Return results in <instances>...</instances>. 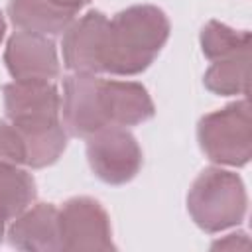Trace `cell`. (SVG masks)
Returning a JSON list of instances; mask_svg holds the SVG:
<instances>
[{
    "instance_id": "obj_11",
    "label": "cell",
    "mask_w": 252,
    "mask_h": 252,
    "mask_svg": "<svg viewBox=\"0 0 252 252\" xmlns=\"http://www.w3.org/2000/svg\"><path fill=\"white\" fill-rule=\"evenodd\" d=\"M8 242L12 248L28 252H57L61 250L59 238V209L51 203L30 205L20 213L10 228Z\"/></svg>"
},
{
    "instance_id": "obj_7",
    "label": "cell",
    "mask_w": 252,
    "mask_h": 252,
    "mask_svg": "<svg viewBox=\"0 0 252 252\" xmlns=\"http://www.w3.org/2000/svg\"><path fill=\"white\" fill-rule=\"evenodd\" d=\"M108 18L100 10H89L63 32V65L73 73H104Z\"/></svg>"
},
{
    "instance_id": "obj_12",
    "label": "cell",
    "mask_w": 252,
    "mask_h": 252,
    "mask_svg": "<svg viewBox=\"0 0 252 252\" xmlns=\"http://www.w3.org/2000/svg\"><path fill=\"white\" fill-rule=\"evenodd\" d=\"M8 16L20 32L41 35H59L73 22L77 12L51 0H10Z\"/></svg>"
},
{
    "instance_id": "obj_3",
    "label": "cell",
    "mask_w": 252,
    "mask_h": 252,
    "mask_svg": "<svg viewBox=\"0 0 252 252\" xmlns=\"http://www.w3.org/2000/svg\"><path fill=\"white\" fill-rule=\"evenodd\" d=\"M246 209L244 181L228 169H203L187 193V211L193 222L209 234L238 226L246 217Z\"/></svg>"
},
{
    "instance_id": "obj_2",
    "label": "cell",
    "mask_w": 252,
    "mask_h": 252,
    "mask_svg": "<svg viewBox=\"0 0 252 252\" xmlns=\"http://www.w3.org/2000/svg\"><path fill=\"white\" fill-rule=\"evenodd\" d=\"M165 12L152 4H136L108 20L104 73L132 77L144 73L169 39Z\"/></svg>"
},
{
    "instance_id": "obj_8",
    "label": "cell",
    "mask_w": 252,
    "mask_h": 252,
    "mask_svg": "<svg viewBox=\"0 0 252 252\" xmlns=\"http://www.w3.org/2000/svg\"><path fill=\"white\" fill-rule=\"evenodd\" d=\"M100 77L89 73H73L63 81V126L71 136L89 138L106 128L100 104Z\"/></svg>"
},
{
    "instance_id": "obj_4",
    "label": "cell",
    "mask_w": 252,
    "mask_h": 252,
    "mask_svg": "<svg viewBox=\"0 0 252 252\" xmlns=\"http://www.w3.org/2000/svg\"><path fill=\"white\" fill-rule=\"evenodd\" d=\"M201 152L219 165L242 167L252 158V118L248 98L205 114L197 124Z\"/></svg>"
},
{
    "instance_id": "obj_9",
    "label": "cell",
    "mask_w": 252,
    "mask_h": 252,
    "mask_svg": "<svg viewBox=\"0 0 252 252\" xmlns=\"http://www.w3.org/2000/svg\"><path fill=\"white\" fill-rule=\"evenodd\" d=\"M4 63L14 81H53L61 73L53 39L32 32L18 30L10 35Z\"/></svg>"
},
{
    "instance_id": "obj_16",
    "label": "cell",
    "mask_w": 252,
    "mask_h": 252,
    "mask_svg": "<svg viewBox=\"0 0 252 252\" xmlns=\"http://www.w3.org/2000/svg\"><path fill=\"white\" fill-rule=\"evenodd\" d=\"M0 163L22 165L26 163V148L14 124L0 120Z\"/></svg>"
},
{
    "instance_id": "obj_20",
    "label": "cell",
    "mask_w": 252,
    "mask_h": 252,
    "mask_svg": "<svg viewBox=\"0 0 252 252\" xmlns=\"http://www.w3.org/2000/svg\"><path fill=\"white\" fill-rule=\"evenodd\" d=\"M6 222L0 219V244H2V240H4V230H6V226H4Z\"/></svg>"
},
{
    "instance_id": "obj_1",
    "label": "cell",
    "mask_w": 252,
    "mask_h": 252,
    "mask_svg": "<svg viewBox=\"0 0 252 252\" xmlns=\"http://www.w3.org/2000/svg\"><path fill=\"white\" fill-rule=\"evenodd\" d=\"M2 94L6 116L24 140L26 165H53L67 148L57 87L51 81H12L2 87Z\"/></svg>"
},
{
    "instance_id": "obj_18",
    "label": "cell",
    "mask_w": 252,
    "mask_h": 252,
    "mask_svg": "<svg viewBox=\"0 0 252 252\" xmlns=\"http://www.w3.org/2000/svg\"><path fill=\"white\" fill-rule=\"evenodd\" d=\"M51 2H55V4H59V6H65V8H71V10H75V12H79L85 4H89L91 0H51Z\"/></svg>"
},
{
    "instance_id": "obj_19",
    "label": "cell",
    "mask_w": 252,
    "mask_h": 252,
    "mask_svg": "<svg viewBox=\"0 0 252 252\" xmlns=\"http://www.w3.org/2000/svg\"><path fill=\"white\" fill-rule=\"evenodd\" d=\"M4 32H6V22H4V14L0 12V43L4 39Z\"/></svg>"
},
{
    "instance_id": "obj_15",
    "label": "cell",
    "mask_w": 252,
    "mask_h": 252,
    "mask_svg": "<svg viewBox=\"0 0 252 252\" xmlns=\"http://www.w3.org/2000/svg\"><path fill=\"white\" fill-rule=\"evenodd\" d=\"M248 61L250 51L213 61L203 77L205 87L219 96L248 94Z\"/></svg>"
},
{
    "instance_id": "obj_13",
    "label": "cell",
    "mask_w": 252,
    "mask_h": 252,
    "mask_svg": "<svg viewBox=\"0 0 252 252\" xmlns=\"http://www.w3.org/2000/svg\"><path fill=\"white\" fill-rule=\"evenodd\" d=\"M37 189L32 173L20 165L0 163V219L14 220L35 201Z\"/></svg>"
},
{
    "instance_id": "obj_10",
    "label": "cell",
    "mask_w": 252,
    "mask_h": 252,
    "mask_svg": "<svg viewBox=\"0 0 252 252\" xmlns=\"http://www.w3.org/2000/svg\"><path fill=\"white\" fill-rule=\"evenodd\" d=\"M100 102L108 126H138L154 118L156 106L144 85L134 81H100Z\"/></svg>"
},
{
    "instance_id": "obj_5",
    "label": "cell",
    "mask_w": 252,
    "mask_h": 252,
    "mask_svg": "<svg viewBox=\"0 0 252 252\" xmlns=\"http://www.w3.org/2000/svg\"><path fill=\"white\" fill-rule=\"evenodd\" d=\"M87 159L93 173L108 185H124L142 169L144 156L134 134L122 126H106L87 138Z\"/></svg>"
},
{
    "instance_id": "obj_6",
    "label": "cell",
    "mask_w": 252,
    "mask_h": 252,
    "mask_svg": "<svg viewBox=\"0 0 252 252\" xmlns=\"http://www.w3.org/2000/svg\"><path fill=\"white\" fill-rule=\"evenodd\" d=\"M61 250H114L110 217L93 197H71L59 209Z\"/></svg>"
},
{
    "instance_id": "obj_17",
    "label": "cell",
    "mask_w": 252,
    "mask_h": 252,
    "mask_svg": "<svg viewBox=\"0 0 252 252\" xmlns=\"http://www.w3.org/2000/svg\"><path fill=\"white\" fill-rule=\"evenodd\" d=\"M236 250V248H248V236L246 232H232L224 236L222 240L213 242V250Z\"/></svg>"
},
{
    "instance_id": "obj_14",
    "label": "cell",
    "mask_w": 252,
    "mask_h": 252,
    "mask_svg": "<svg viewBox=\"0 0 252 252\" xmlns=\"http://www.w3.org/2000/svg\"><path fill=\"white\" fill-rule=\"evenodd\" d=\"M250 32L248 30H234L222 22L209 20L199 35L201 51L209 61L226 59L232 55L248 53L250 51Z\"/></svg>"
}]
</instances>
